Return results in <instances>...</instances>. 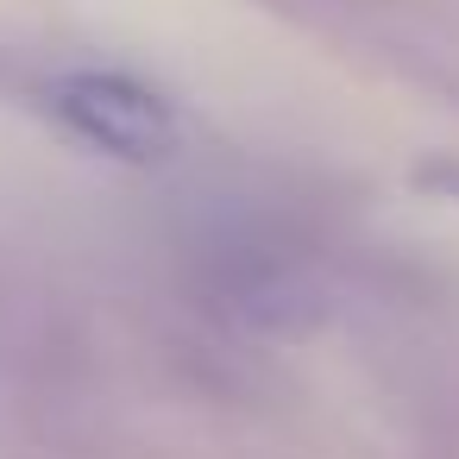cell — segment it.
Segmentation results:
<instances>
[{"label":"cell","mask_w":459,"mask_h":459,"mask_svg":"<svg viewBox=\"0 0 459 459\" xmlns=\"http://www.w3.org/2000/svg\"><path fill=\"white\" fill-rule=\"evenodd\" d=\"M415 183L440 189L446 202H459V164H440V158H434V164H421V170H415Z\"/></svg>","instance_id":"cell-2"},{"label":"cell","mask_w":459,"mask_h":459,"mask_svg":"<svg viewBox=\"0 0 459 459\" xmlns=\"http://www.w3.org/2000/svg\"><path fill=\"white\" fill-rule=\"evenodd\" d=\"M39 108L70 139L108 152L120 164H158L183 139L177 108L158 89H145L139 76H120V70H64V76H45Z\"/></svg>","instance_id":"cell-1"}]
</instances>
